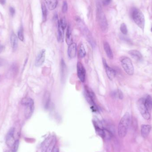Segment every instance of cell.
I'll return each mask as SVG.
<instances>
[{
    "mask_svg": "<svg viewBox=\"0 0 152 152\" xmlns=\"http://www.w3.org/2000/svg\"><path fill=\"white\" fill-rule=\"evenodd\" d=\"M59 22L60 24V25L64 29L65 28H66V25H67V22H66L65 19L64 18H61V20L59 21Z\"/></svg>",
    "mask_w": 152,
    "mask_h": 152,
    "instance_id": "obj_31",
    "label": "cell"
},
{
    "mask_svg": "<svg viewBox=\"0 0 152 152\" xmlns=\"http://www.w3.org/2000/svg\"><path fill=\"white\" fill-rule=\"evenodd\" d=\"M132 17L135 23L141 28L143 29L145 27V17L143 13L139 9L134 8L132 12Z\"/></svg>",
    "mask_w": 152,
    "mask_h": 152,
    "instance_id": "obj_2",
    "label": "cell"
},
{
    "mask_svg": "<svg viewBox=\"0 0 152 152\" xmlns=\"http://www.w3.org/2000/svg\"><path fill=\"white\" fill-rule=\"evenodd\" d=\"M112 0H102V3L104 6H108L111 3Z\"/></svg>",
    "mask_w": 152,
    "mask_h": 152,
    "instance_id": "obj_33",
    "label": "cell"
},
{
    "mask_svg": "<svg viewBox=\"0 0 152 152\" xmlns=\"http://www.w3.org/2000/svg\"><path fill=\"white\" fill-rule=\"evenodd\" d=\"M5 152H14V151H13V150H7V151H6Z\"/></svg>",
    "mask_w": 152,
    "mask_h": 152,
    "instance_id": "obj_40",
    "label": "cell"
},
{
    "mask_svg": "<svg viewBox=\"0 0 152 152\" xmlns=\"http://www.w3.org/2000/svg\"><path fill=\"white\" fill-rule=\"evenodd\" d=\"M138 109L139 110L141 115L146 120H148L150 118V112L148 111L145 105V98L140 99L138 100Z\"/></svg>",
    "mask_w": 152,
    "mask_h": 152,
    "instance_id": "obj_6",
    "label": "cell"
},
{
    "mask_svg": "<svg viewBox=\"0 0 152 152\" xmlns=\"http://www.w3.org/2000/svg\"><path fill=\"white\" fill-rule=\"evenodd\" d=\"M64 38V29L60 25L59 21L58 22V41L59 42H63Z\"/></svg>",
    "mask_w": 152,
    "mask_h": 152,
    "instance_id": "obj_17",
    "label": "cell"
},
{
    "mask_svg": "<svg viewBox=\"0 0 152 152\" xmlns=\"http://www.w3.org/2000/svg\"><path fill=\"white\" fill-rule=\"evenodd\" d=\"M77 74L79 80L84 82L86 79V71L84 66L80 62H78L77 64Z\"/></svg>",
    "mask_w": 152,
    "mask_h": 152,
    "instance_id": "obj_8",
    "label": "cell"
},
{
    "mask_svg": "<svg viewBox=\"0 0 152 152\" xmlns=\"http://www.w3.org/2000/svg\"><path fill=\"white\" fill-rule=\"evenodd\" d=\"M151 129V125H143L141 126V136L144 138L148 136Z\"/></svg>",
    "mask_w": 152,
    "mask_h": 152,
    "instance_id": "obj_13",
    "label": "cell"
},
{
    "mask_svg": "<svg viewBox=\"0 0 152 152\" xmlns=\"http://www.w3.org/2000/svg\"><path fill=\"white\" fill-rule=\"evenodd\" d=\"M25 106V117L27 119H29L32 115V113L34 111V102L27 104Z\"/></svg>",
    "mask_w": 152,
    "mask_h": 152,
    "instance_id": "obj_12",
    "label": "cell"
},
{
    "mask_svg": "<svg viewBox=\"0 0 152 152\" xmlns=\"http://www.w3.org/2000/svg\"><path fill=\"white\" fill-rule=\"evenodd\" d=\"M123 97V95L122 92L120 90H118V98L122 99Z\"/></svg>",
    "mask_w": 152,
    "mask_h": 152,
    "instance_id": "obj_34",
    "label": "cell"
},
{
    "mask_svg": "<svg viewBox=\"0 0 152 152\" xmlns=\"http://www.w3.org/2000/svg\"><path fill=\"white\" fill-rule=\"evenodd\" d=\"M5 47L3 45L0 44V54L4 51Z\"/></svg>",
    "mask_w": 152,
    "mask_h": 152,
    "instance_id": "obj_38",
    "label": "cell"
},
{
    "mask_svg": "<svg viewBox=\"0 0 152 152\" xmlns=\"http://www.w3.org/2000/svg\"><path fill=\"white\" fill-rule=\"evenodd\" d=\"M51 152H59V148L57 146H55Z\"/></svg>",
    "mask_w": 152,
    "mask_h": 152,
    "instance_id": "obj_37",
    "label": "cell"
},
{
    "mask_svg": "<svg viewBox=\"0 0 152 152\" xmlns=\"http://www.w3.org/2000/svg\"><path fill=\"white\" fill-rule=\"evenodd\" d=\"M66 42L67 45H69L71 44L73 42V38L72 36L71 31L70 28V26H68L66 32Z\"/></svg>",
    "mask_w": 152,
    "mask_h": 152,
    "instance_id": "obj_19",
    "label": "cell"
},
{
    "mask_svg": "<svg viewBox=\"0 0 152 152\" xmlns=\"http://www.w3.org/2000/svg\"><path fill=\"white\" fill-rule=\"evenodd\" d=\"M17 71H18V68L15 65H13L12 66L11 69L10 70V71L9 73V76L11 75L12 76V77H13V76H14L15 73H17Z\"/></svg>",
    "mask_w": 152,
    "mask_h": 152,
    "instance_id": "obj_28",
    "label": "cell"
},
{
    "mask_svg": "<svg viewBox=\"0 0 152 152\" xmlns=\"http://www.w3.org/2000/svg\"><path fill=\"white\" fill-rule=\"evenodd\" d=\"M121 63L124 70L128 74L133 75L134 73V68L130 59L128 57H123L121 59Z\"/></svg>",
    "mask_w": 152,
    "mask_h": 152,
    "instance_id": "obj_5",
    "label": "cell"
},
{
    "mask_svg": "<svg viewBox=\"0 0 152 152\" xmlns=\"http://www.w3.org/2000/svg\"><path fill=\"white\" fill-rule=\"evenodd\" d=\"M103 63L104 64V67L106 70V73L107 74L108 77L110 80H112L116 76V72L112 68L110 67L108 65L105 59H103Z\"/></svg>",
    "mask_w": 152,
    "mask_h": 152,
    "instance_id": "obj_9",
    "label": "cell"
},
{
    "mask_svg": "<svg viewBox=\"0 0 152 152\" xmlns=\"http://www.w3.org/2000/svg\"><path fill=\"white\" fill-rule=\"evenodd\" d=\"M18 38L19 39L22 41H23L24 40V36L23 29L22 27H21L18 32Z\"/></svg>",
    "mask_w": 152,
    "mask_h": 152,
    "instance_id": "obj_27",
    "label": "cell"
},
{
    "mask_svg": "<svg viewBox=\"0 0 152 152\" xmlns=\"http://www.w3.org/2000/svg\"><path fill=\"white\" fill-rule=\"evenodd\" d=\"M0 78H1V76H0Z\"/></svg>",
    "mask_w": 152,
    "mask_h": 152,
    "instance_id": "obj_42",
    "label": "cell"
},
{
    "mask_svg": "<svg viewBox=\"0 0 152 152\" xmlns=\"http://www.w3.org/2000/svg\"><path fill=\"white\" fill-rule=\"evenodd\" d=\"M5 63V61L4 59L0 58V66H3Z\"/></svg>",
    "mask_w": 152,
    "mask_h": 152,
    "instance_id": "obj_36",
    "label": "cell"
},
{
    "mask_svg": "<svg viewBox=\"0 0 152 152\" xmlns=\"http://www.w3.org/2000/svg\"><path fill=\"white\" fill-rule=\"evenodd\" d=\"M84 94L86 100L88 103L92 106V109L93 111L97 110V106L95 104V95L93 92L87 87H86L85 89Z\"/></svg>",
    "mask_w": 152,
    "mask_h": 152,
    "instance_id": "obj_4",
    "label": "cell"
},
{
    "mask_svg": "<svg viewBox=\"0 0 152 152\" xmlns=\"http://www.w3.org/2000/svg\"><path fill=\"white\" fill-rule=\"evenodd\" d=\"M19 145V141L18 140H16L14 144L13 145L12 148H11V150H13L14 152H16L17 150L18 149V146Z\"/></svg>",
    "mask_w": 152,
    "mask_h": 152,
    "instance_id": "obj_30",
    "label": "cell"
},
{
    "mask_svg": "<svg viewBox=\"0 0 152 152\" xmlns=\"http://www.w3.org/2000/svg\"><path fill=\"white\" fill-rule=\"evenodd\" d=\"M15 129L14 128H12L9 130V132L7 134L6 139V143L8 146L9 148H12L13 145L15 142L14 138Z\"/></svg>",
    "mask_w": 152,
    "mask_h": 152,
    "instance_id": "obj_7",
    "label": "cell"
},
{
    "mask_svg": "<svg viewBox=\"0 0 152 152\" xmlns=\"http://www.w3.org/2000/svg\"><path fill=\"white\" fill-rule=\"evenodd\" d=\"M50 102V95L49 93L46 92L45 93L43 98V105L45 109H48Z\"/></svg>",
    "mask_w": 152,
    "mask_h": 152,
    "instance_id": "obj_20",
    "label": "cell"
},
{
    "mask_svg": "<svg viewBox=\"0 0 152 152\" xmlns=\"http://www.w3.org/2000/svg\"><path fill=\"white\" fill-rule=\"evenodd\" d=\"M79 55L81 58H83L86 55V51L84 45L81 44L79 45Z\"/></svg>",
    "mask_w": 152,
    "mask_h": 152,
    "instance_id": "obj_25",
    "label": "cell"
},
{
    "mask_svg": "<svg viewBox=\"0 0 152 152\" xmlns=\"http://www.w3.org/2000/svg\"><path fill=\"white\" fill-rule=\"evenodd\" d=\"M41 9L42 12L43 21L45 22L46 21L47 16V9L45 5L43 2H42L41 4Z\"/></svg>",
    "mask_w": 152,
    "mask_h": 152,
    "instance_id": "obj_24",
    "label": "cell"
},
{
    "mask_svg": "<svg viewBox=\"0 0 152 152\" xmlns=\"http://www.w3.org/2000/svg\"><path fill=\"white\" fill-rule=\"evenodd\" d=\"M145 105L148 111L150 112L152 109V96L148 95L145 97Z\"/></svg>",
    "mask_w": 152,
    "mask_h": 152,
    "instance_id": "obj_18",
    "label": "cell"
},
{
    "mask_svg": "<svg viewBox=\"0 0 152 152\" xmlns=\"http://www.w3.org/2000/svg\"><path fill=\"white\" fill-rule=\"evenodd\" d=\"M68 54L69 57L71 59H73L76 57L77 54V45L75 43H72L69 45Z\"/></svg>",
    "mask_w": 152,
    "mask_h": 152,
    "instance_id": "obj_11",
    "label": "cell"
},
{
    "mask_svg": "<svg viewBox=\"0 0 152 152\" xmlns=\"http://www.w3.org/2000/svg\"><path fill=\"white\" fill-rule=\"evenodd\" d=\"M120 30L123 34H125V35L127 34L128 30H127V26L125 24H122L121 25V27H120Z\"/></svg>",
    "mask_w": 152,
    "mask_h": 152,
    "instance_id": "obj_29",
    "label": "cell"
},
{
    "mask_svg": "<svg viewBox=\"0 0 152 152\" xmlns=\"http://www.w3.org/2000/svg\"><path fill=\"white\" fill-rule=\"evenodd\" d=\"M62 10L63 13H65L67 12L68 10V4L66 1H64L63 2L62 6Z\"/></svg>",
    "mask_w": 152,
    "mask_h": 152,
    "instance_id": "obj_32",
    "label": "cell"
},
{
    "mask_svg": "<svg viewBox=\"0 0 152 152\" xmlns=\"http://www.w3.org/2000/svg\"><path fill=\"white\" fill-rule=\"evenodd\" d=\"M151 31H152V28H151Z\"/></svg>",
    "mask_w": 152,
    "mask_h": 152,
    "instance_id": "obj_41",
    "label": "cell"
},
{
    "mask_svg": "<svg viewBox=\"0 0 152 152\" xmlns=\"http://www.w3.org/2000/svg\"><path fill=\"white\" fill-rule=\"evenodd\" d=\"M53 138H49L45 140V142H44L42 147V150L41 152H45L47 148L48 147L49 145H50V143L52 141Z\"/></svg>",
    "mask_w": 152,
    "mask_h": 152,
    "instance_id": "obj_23",
    "label": "cell"
},
{
    "mask_svg": "<svg viewBox=\"0 0 152 152\" xmlns=\"http://www.w3.org/2000/svg\"><path fill=\"white\" fill-rule=\"evenodd\" d=\"M103 46H104V50L105 51V52H106L108 57H109V59H113V52L111 49L109 44L106 41L104 43Z\"/></svg>",
    "mask_w": 152,
    "mask_h": 152,
    "instance_id": "obj_14",
    "label": "cell"
},
{
    "mask_svg": "<svg viewBox=\"0 0 152 152\" xmlns=\"http://www.w3.org/2000/svg\"><path fill=\"white\" fill-rule=\"evenodd\" d=\"M9 11H10V13L11 15L13 16L15 14V10L13 8L11 7L9 8Z\"/></svg>",
    "mask_w": 152,
    "mask_h": 152,
    "instance_id": "obj_35",
    "label": "cell"
},
{
    "mask_svg": "<svg viewBox=\"0 0 152 152\" xmlns=\"http://www.w3.org/2000/svg\"><path fill=\"white\" fill-rule=\"evenodd\" d=\"M10 43L13 50L14 51L16 50L18 46V39L16 35L14 33H13L11 34V37H10Z\"/></svg>",
    "mask_w": 152,
    "mask_h": 152,
    "instance_id": "obj_15",
    "label": "cell"
},
{
    "mask_svg": "<svg viewBox=\"0 0 152 152\" xmlns=\"http://www.w3.org/2000/svg\"><path fill=\"white\" fill-rule=\"evenodd\" d=\"M97 17L99 25L102 30L104 32H106L108 30V24L104 12L102 10V8L100 5L97 6Z\"/></svg>",
    "mask_w": 152,
    "mask_h": 152,
    "instance_id": "obj_3",
    "label": "cell"
},
{
    "mask_svg": "<svg viewBox=\"0 0 152 152\" xmlns=\"http://www.w3.org/2000/svg\"><path fill=\"white\" fill-rule=\"evenodd\" d=\"M6 2V0H0V3H1V4H2V5H4V4H5Z\"/></svg>",
    "mask_w": 152,
    "mask_h": 152,
    "instance_id": "obj_39",
    "label": "cell"
},
{
    "mask_svg": "<svg viewBox=\"0 0 152 152\" xmlns=\"http://www.w3.org/2000/svg\"><path fill=\"white\" fill-rule=\"evenodd\" d=\"M45 58V50L42 49L38 54L35 62V65L37 67H39L43 64Z\"/></svg>",
    "mask_w": 152,
    "mask_h": 152,
    "instance_id": "obj_10",
    "label": "cell"
},
{
    "mask_svg": "<svg viewBox=\"0 0 152 152\" xmlns=\"http://www.w3.org/2000/svg\"><path fill=\"white\" fill-rule=\"evenodd\" d=\"M56 140L54 138H53V139L51 141V142L50 144V145H49L48 147L47 148L45 152H51L52 150L53 149L54 147H55V145Z\"/></svg>",
    "mask_w": 152,
    "mask_h": 152,
    "instance_id": "obj_26",
    "label": "cell"
},
{
    "mask_svg": "<svg viewBox=\"0 0 152 152\" xmlns=\"http://www.w3.org/2000/svg\"><path fill=\"white\" fill-rule=\"evenodd\" d=\"M48 9L52 10L55 9L57 5V0H45Z\"/></svg>",
    "mask_w": 152,
    "mask_h": 152,
    "instance_id": "obj_21",
    "label": "cell"
},
{
    "mask_svg": "<svg viewBox=\"0 0 152 152\" xmlns=\"http://www.w3.org/2000/svg\"><path fill=\"white\" fill-rule=\"evenodd\" d=\"M130 120V114L127 112L124 114L120 121L118 127V135L120 138H124L127 134Z\"/></svg>",
    "mask_w": 152,
    "mask_h": 152,
    "instance_id": "obj_1",
    "label": "cell"
},
{
    "mask_svg": "<svg viewBox=\"0 0 152 152\" xmlns=\"http://www.w3.org/2000/svg\"><path fill=\"white\" fill-rule=\"evenodd\" d=\"M129 55L137 61H140L142 58V56L141 53L138 50H131L129 52Z\"/></svg>",
    "mask_w": 152,
    "mask_h": 152,
    "instance_id": "obj_16",
    "label": "cell"
},
{
    "mask_svg": "<svg viewBox=\"0 0 152 152\" xmlns=\"http://www.w3.org/2000/svg\"><path fill=\"white\" fill-rule=\"evenodd\" d=\"M66 72V64L64 62L63 59L61 60V79L64 80L65 77V74Z\"/></svg>",
    "mask_w": 152,
    "mask_h": 152,
    "instance_id": "obj_22",
    "label": "cell"
}]
</instances>
